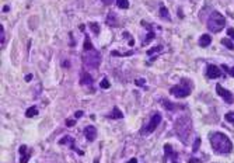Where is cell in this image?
<instances>
[{
  "instance_id": "3957f363",
  "label": "cell",
  "mask_w": 234,
  "mask_h": 163,
  "mask_svg": "<svg viewBox=\"0 0 234 163\" xmlns=\"http://www.w3.org/2000/svg\"><path fill=\"white\" fill-rule=\"evenodd\" d=\"M226 25V18L220 14L219 11H213L210 14L209 20H207V28L212 33H220Z\"/></svg>"
},
{
  "instance_id": "1f68e13d",
  "label": "cell",
  "mask_w": 234,
  "mask_h": 163,
  "mask_svg": "<svg viewBox=\"0 0 234 163\" xmlns=\"http://www.w3.org/2000/svg\"><path fill=\"white\" fill-rule=\"evenodd\" d=\"M74 117H76V118H80V117H83V111H77Z\"/></svg>"
},
{
  "instance_id": "74e56055",
  "label": "cell",
  "mask_w": 234,
  "mask_h": 163,
  "mask_svg": "<svg viewBox=\"0 0 234 163\" xmlns=\"http://www.w3.org/2000/svg\"><path fill=\"white\" fill-rule=\"evenodd\" d=\"M173 163H177V162H173Z\"/></svg>"
},
{
  "instance_id": "9c48e42d",
  "label": "cell",
  "mask_w": 234,
  "mask_h": 163,
  "mask_svg": "<svg viewBox=\"0 0 234 163\" xmlns=\"http://www.w3.org/2000/svg\"><path fill=\"white\" fill-rule=\"evenodd\" d=\"M83 134H84V136L87 138V141H94L95 139V136H97V129H95V126H86L84 131H83Z\"/></svg>"
},
{
  "instance_id": "484cf974",
  "label": "cell",
  "mask_w": 234,
  "mask_h": 163,
  "mask_svg": "<svg viewBox=\"0 0 234 163\" xmlns=\"http://www.w3.org/2000/svg\"><path fill=\"white\" fill-rule=\"evenodd\" d=\"M0 41H2V45H3V41H4V30H3V25H0Z\"/></svg>"
},
{
  "instance_id": "e0dca14e",
  "label": "cell",
  "mask_w": 234,
  "mask_h": 163,
  "mask_svg": "<svg viewBox=\"0 0 234 163\" xmlns=\"http://www.w3.org/2000/svg\"><path fill=\"white\" fill-rule=\"evenodd\" d=\"M117 4L119 8H128L129 7V2L128 0H117Z\"/></svg>"
},
{
  "instance_id": "44dd1931",
  "label": "cell",
  "mask_w": 234,
  "mask_h": 163,
  "mask_svg": "<svg viewBox=\"0 0 234 163\" xmlns=\"http://www.w3.org/2000/svg\"><path fill=\"white\" fill-rule=\"evenodd\" d=\"M153 38H154V33H153V31H150V33L149 34H147V37H146V40L145 41H143V44H149V42H150V41H153Z\"/></svg>"
},
{
  "instance_id": "d4e9b609",
  "label": "cell",
  "mask_w": 234,
  "mask_h": 163,
  "mask_svg": "<svg viewBox=\"0 0 234 163\" xmlns=\"http://www.w3.org/2000/svg\"><path fill=\"white\" fill-rule=\"evenodd\" d=\"M199 145H201V138H196V139H195V143H194V149H192V151H194V152L199 151Z\"/></svg>"
},
{
  "instance_id": "7c38bea8",
  "label": "cell",
  "mask_w": 234,
  "mask_h": 163,
  "mask_svg": "<svg viewBox=\"0 0 234 163\" xmlns=\"http://www.w3.org/2000/svg\"><path fill=\"white\" fill-rule=\"evenodd\" d=\"M160 17H161V18H164V20H167V21L171 20V17H170V13H168V10H167V7L164 6V4H160Z\"/></svg>"
},
{
  "instance_id": "52a82bcc",
  "label": "cell",
  "mask_w": 234,
  "mask_h": 163,
  "mask_svg": "<svg viewBox=\"0 0 234 163\" xmlns=\"http://www.w3.org/2000/svg\"><path fill=\"white\" fill-rule=\"evenodd\" d=\"M216 91H217V94L227 103V104H233L234 97H233V94L230 93V90L224 89L222 85H216Z\"/></svg>"
},
{
  "instance_id": "277c9868",
  "label": "cell",
  "mask_w": 234,
  "mask_h": 163,
  "mask_svg": "<svg viewBox=\"0 0 234 163\" xmlns=\"http://www.w3.org/2000/svg\"><path fill=\"white\" fill-rule=\"evenodd\" d=\"M192 90V83L189 80H181V83L177 86H173L170 89V93L175 96L177 98H182V97H188L191 94Z\"/></svg>"
},
{
  "instance_id": "ffe728a7",
  "label": "cell",
  "mask_w": 234,
  "mask_h": 163,
  "mask_svg": "<svg viewBox=\"0 0 234 163\" xmlns=\"http://www.w3.org/2000/svg\"><path fill=\"white\" fill-rule=\"evenodd\" d=\"M83 46H84V49H86V51H93V49H94L93 44L90 42V40H89V38H86V41H84V45H83Z\"/></svg>"
},
{
  "instance_id": "ba28073f",
  "label": "cell",
  "mask_w": 234,
  "mask_h": 163,
  "mask_svg": "<svg viewBox=\"0 0 234 163\" xmlns=\"http://www.w3.org/2000/svg\"><path fill=\"white\" fill-rule=\"evenodd\" d=\"M220 75H222V72H220V69H219V66L207 65V69H206V76H207L209 79H217V78H220Z\"/></svg>"
},
{
  "instance_id": "30bf717a",
  "label": "cell",
  "mask_w": 234,
  "mask_h": 163,
  "mask_svg": "<svg viewBox=\"0 0 234 163\" xmlns=\"http://www.w3.org/2000/svg\"><path fill=\"white\" fill-rule=\"evenodd\" d=\"M93 83V76L90 73H87V72H83L80 76V85H91Z\"/></svg>"
},
{
  "instance_id": "d6a6232c",
  "label": "cell",
  "mask_w": 234,
  "mask_h": 163,
  "mask_svg": "<svg viewBox=\"0 0 234 163\" xmlns=\"http://www.w3.org/2000/svg\"><path fill=\"white\" fill-rule=\"evenodd\" d=\"M102 3H105V4H112L114 3V0H101Z\"/></svg>"
},
{
  "instance_id": "836d02e7",
  "label": "cell",
  "mask_w": 234,
  "mask_h": 163,
  "mask_svg": "<svg viewBox=\"0 0 234 163\" xmlns=\"http://www.w3.org/2000/svg\"><path fill=\"white\" fill-rule=\"evenodd\" d=\"M31 79H33V75H27V76H25V82H30Z\"/></svg>"
},
{
  "instance_id": "4316f807",
  "label": "cell",
  "mask_w": 234,
  "mask_h": 163,
  "mask_svg": "<svg viewBox=\"0 0 234 163\" xmlns=\"http://www.w3.org/2000/svg\"><path fill=\"white\" fill-rule=\"evenodd\" d=\"M227 35L231 37V40H234V28H229V30H227Z\"/></svg>"
},
{
  "instance_id": "d6986e66",
  "label": "cell",
  "mask_w": 234,
  "mask_h": 163,
  "mask_svg": "<svg viewBox=\"0 0 234 163\" xmlns=\"http://www.w3.org/2000/svg\"><path fill=\"white\" fill-rule=\"evenodd\" d=\"M163 103H164V104H163V106H164V108H167V110H175V106H174L173 103H170V101H167V100H161Z\"/></svg>"
},
{
  "instance_id": "ac0fdd59",
  "label": "cell",
  "mask_w": 234,
  "mask_h": 163,
  "mask_svg": "<svg viewBox=\"0 0 234 163\" xmlns=\"http://www.w3.org/2000/svg\"><path fill=\"white\" fill-rule=\"evenodd\" d=\"M224 120H226L227 122H230V124H233V125H234V111L227 113V114L224 115Z\"/></svg>"
},
{
  "instance_id": "f546056e",
  "label": "cell",
  "mask_w": 234,
  "mask_h": 163,
  "mask_svg": "<svg viewBox=\"0 0 234 163\" xmlns=\"http://www.w3.org/2000/svg\"><path fill=\"white\" fill-rule=\"evenodd\" d=\"M135 83H136V85H139V86H143V85H145V80H143V79H139V80H136Z\"/></svg>"
},
{
  "instance_id": "d590c367",
  "label": "cell",
  "mask_w": 234,
  "mask_h": 163,
  "mask_svg": "<svg viewBox=\"0 0 234 163\" xmlns=\"http://www.w3.org/2000/svg\"><path fill=\"white\" fill-rule=\"evenodd\" d=\"M229 73H230L231 76H233V78H234V68H231V69L229 70Z\"/></svg>"
},
{
  "instance_id": "4fadbf2b",
  "label": "cell",
  "mask_w": 234,
  "mask_h": 163,
  "mask_svg": "<svg viewBox=\"0 0 234 163\" xmlns=\"http://www.w3.org/2000/svg\"><path fill=\"white\" fill-rule=\"evenodd\" d=\"M38 114V110H36V107H30L28 110L25 111V117H28V118H33V117H35V115Z\"/></svg>"
},
{
  "instance_id": "cb8c5ba5",
  "label": "cell",
  "mask_w": 234,
  "mask_h": 163,
  "mask_svg": "<svg viewBox=\"0 0 234 163\" xmlns=\"http://www.w3.org/2000/svg\"><path fill=\"white\" fill-rule=\"evenodd\" d=\"M154 52H161V46H154V48L147 51V55H153Z\"/></svg>"
},
{
  "instance_id": "4dcf8cb0",
  "label": "cell",
  "mask_w": 234,
  "mask_h": 163,
  "mask_svg": "<svg viewBox=\"0 0 234 163\" xmlns=\"http://www.w3.org/2000/svg\"><path fill=\"white\" fill-rule=\"evenodd\" d=\"M27 162H28V155L24 156V158H23V159L20 160V163H27Z\"/></svg>"
},
{
  "instance_id": "8d00e7d4",
  "label": "cell",
  "mask_w": 234,
  "mask_h": 163,
  "mask_svg": "<svg viewBox=\"0 0 234 163\" xmlns=\"http://www.w3.org/2000/svg\"><path fill=\"white\" fill-rule=\"evenodd\" d=\"M128 163H137V160H136V159H135V158H133V159H130V160H129V162H128Z\"/></svg>"
},
{
  "instance_id": "83f0119b",
  "label": "cell",
  "mask_w": 234,
  "mask_h": 163,
  "mask_svg": "<svg viewBox=\"0 0 234 163\" xmlns=\"http://www.w3.org/2000/svg\"><path fill=\"white\" fill-rule=\"evenodd\" d=\"M74 124H76L74 120H66V125H67V126H73Z\"/></svg>"
},
{
  "instance_id": "7402d4cb",
  "label": "cell",
  "mask_w": 234,
  "mask_h": 163,
  "mask_svg": "<svg viewBox=\"0 0 234 163\" xmlns=\"http://www.w3.org/2000/svg\"><path fill=\"white\" fill-rule=\"evenodd\" d=\"M100 86H101V89H109V82H108V79H102L101 80V83H100Z\"/></svg>"
},
{
  "instance_id": "8992f818",
  "label": "cell",
  "mask_w": 234,
  "mask_h": 163,
  "mask_svg": "<svg viewBox=\"0 0 234 163\" xmlns=\"http://www.w3.org/2000/svg\"><path fill=\"white\" fill-rule=\"evenodd\" d=\"M160 122H161V115H160V113H154V114L151 115V118H150L149 124L142 129V132H143V134H151V132L160 125Z\"/></svg>"
},
{
  "instance_id": "6da1fadb",
  "label": "cell",
  "mask_w": 234,
  "mask_h": 163,
  "mask_svg": "<svg viewBox=\"0 0 234 163\" xmlns=\"http://www.w3.org/2000/svg\"><path fill=\"white\" fill-rule=\"evenodd\" d=\"M210 143L214 152L217 153H230L233 149V143L229 136L222 132H212L210 134Z\"/></svg>"
},
{
  "instance_id": "e575fe53",
  "label": "cell",
  "mask_w": 234,
  "mask_h": 163,
  "mask_svg": "<svg viewBox=\"0 0 234 163\" xmlns=\"http://www.w3.org/2000/svg\"><path fill=\"white\" fill-rule=\"evenodd\" d=\"M189 163H199L198 159H189Z\"/></svg>"
},
{
  "instance_id": "603a6c76",
  "label": "cell",
  "mask_w": 234,
  "mask_h": 163,
  "mask_svg": "<svg viewBox=\"0 0 234 163\" xmlns=\"http://www.w3.org/2000/svg\"><path fill=\"white\" fill-rule=\"evenodd\" d=\"M90 27H91V30L94 31V34H100V27H98L97 23H91Z\"/></svg>"
},
{
  "instance_id": "5bb4252c",
  "label": "cell",
  "mask_w": 234,
  "mask_h": 163,
  "mask_svg": "<svg viewBox=\"0 0 234 163\" xmlns=\"http://www.w3.org/2000/svg\"><path fill=\"white\" fill-rule=\"evenodd\" d=\"M108 117H109V118H122V117H123V114H122L121 111H119L117 107H115V108L112 110V113H109V114H108Z\"/></svg>"
},
{
  "instance_id": "5b68a950",
  "label": "cell",
  "mask_w": 234,
  "mask_h": 163,
  "mask_svg": "<svg viewBox=\"0 0 234 163\" xmlns=\"http://www.w3.org/2000/svg\"><path fill=\"white\" fill-rule=\"evenodd\" d=\"M83 61H84V65L89 66V68H98L101 63V55L98 51L93 49V51H87L84 56H83Z\"/></svg>"
},
{
  "instance_id": "8fae6325",
  "label": "cell",
  "mask_w": 234,
  "mask_h": 163,
  "mask_svg": "<svg viewBox=\"0 0 234 163\" xmlns=\"http://www.w3.org/2000/svg\"><path fill=\"white\" fill-rule=\"evenodd\" d=\"M212 44V37L207 35V34H203L201 38H199V45H201L202 48H205V46H209Z\"/></svg>"
},
{
  "instance_id": "9a60e30c",
  "label": "cell",
  "mask_w": 234,
  "mask_h": 163,
  "mask_svg": "<svg viewBox=\"0 0 234 163\" xmlns=\"http://www.w3.org/2000/svg\"><path fill=\"white\" fill-rule=\"evenodd\" d=\"M164 151H166V156H164V159H167V158H168V156H174V158H175V153H174L173 152V148L170 146L168 143H167V145H164Z\"/></svg>"
},
{
  "instance_id": "7a4b0ae2",
  "label": "cell",
  "mask_w": 234,
  "mask_h": 163,
  "mask_svg": "<svg viewBox=\"0 0 234 163\" xmlns=\"http://www.w3.org/2000/svg\"><path fill=\"white\" fill-rule=\"evenodd\" d=\"M174 129H175V134L178 135V138L181 139L182 142L188 143V138L191 136V132H192V121H191L189 117L182 115L175 121Z\"/></svg>"
},
{
  "instance_id": "2e32d148",
  "label": "cell",
  "mask_w": 234,
  "mask_h": 163,
  "mask_svg": "<svg viewBox=\"0 0 234 163\" xmlns=\"http://www.w3.org/2000/svg\"><path fill=\"white\" fill-rule=\"evenodd\" d=\"M222 44L224 45V46H227V48L230 49V51H233V49H234V44L231 42L230 40H229V38H223V40H222Z\"/></svg>"
},
{
  "instance_id": "f1b7e54d",
  "label": "cell",
  "mask_w": 234,
  "mask_h": 163,
  "mask_svg": "<svg viewBox=\"0 0 234 163\" xmlns=\"http://www.w3.org/2000/svg\"><path fill=\"white\" fill-rule=\"evenodd\" d=\"M25 152H27V146H25V145H21L20 146V153L21 155H24Z\"/></svg>"
}]
</instances>
